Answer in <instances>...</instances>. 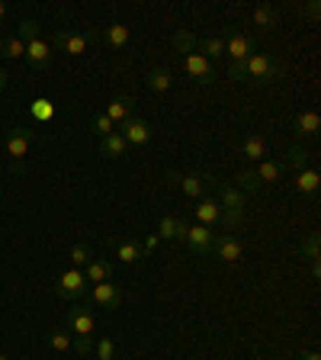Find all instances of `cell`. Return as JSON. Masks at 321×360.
<instances>
[{
    "label": "cell",
    "instance_id": "6da1fadb",
    "mask_svg": "<svg viewBox=\"0 0 321 360\" xmlns=\"http://www.w3.org/2000/svg\"><path fill=\"white\" fill-rule=\"evenodd\" d=\"M93 328H97V319H93V312L90 309H84V306H74V309H68V331L74 335V351L81 354V357H87V354L93 351Z\"/></svg>",
    "mask_w": 321,
    "mask_h": 360
},
{
    "label": "cell",
    "instance_id": "7a4b0ae2",
    "mask_svg": "<svg viewBox=\"0 0 321 360\" xmlns=\"http://www.w3.org/2000/svg\"><path fill=\"white\" fill-rule=\"evenodd\" d=\"M36 138V129L32 126H16V129L7 132V154H10V177H23L26 174V154H29V145Z\"/></svg>",
    "mask_w": 321,
    "mask_h": 360
},
{
    "label": "cell",
    "instance_id": "3957f363",
    "mask_svg": "<svg viewBox=\"0 0 321 360\" xmlns=\"http://www.w3.org/2000/svg\"><path fill=\"white\" fill-rule=\"evenodd\" d=\"M245 65V77L247 81H257V84H273V81H280L283 77V65L276 62L273 55H267V52H257V55H251L247 62H241Z\"/></svg>",
    "mask_w": 321,
    "mask_h": 360
},
{
    "label": "cell",
    "instance_id": "277c9868",
    "mask_svg": "<svg viewBox=\"0 0 321 360\" xmlns=\"http://www.w3.org/2000/svg\"><path fill=\"white\" fill-rule=\"evenodd\" d=\"M219 213L225 215V229H238L245 219V193H238L231 184L219 187Z\"/></svg>",
    "mask_w": 321,
    "mask_h": 360
},
{
    "label": "cell",
    "instance_id": "5b68a950",
    "mask_svg": "<svg viewBox=\"0 0 321 360\" xmlns=\"http://www.w3.org/2000/svg\"><path fill=\"white\" fill-rule=\"evenodd\" d=\"M168 180L170 184H180V190L190 199H206V193L215 187L212 174H177V171H168Z\"/></svg>",
    "mask_w": 321,
    "mask_h": 360
},
{
    "label": "cell",
    "instance_id": "8992f818",
    "mask_svg": "<svg viewBox=\"0 0 321 360\" xmlns=\"http://www.w3.org/2000/svg\"><path fill=\"white\" fill-rule=\"evenodd\" d=\"M55 293H58L64 302H74V299L87 296V276H84V270H77V267L64 270V274L55 280Z\"/></svg>",
    "mask_w": 321,
    "mask_h": 360
},
{
    "label": "cell",
    "instance_id": "52a82bcc",
    "mask_svg": "<svg viewBox=\"0 0 321 360\" xmlns=\"http://www.w3.org/2000/svg\"><path fill=\"white\" fill-rule=\"evenodd\" d=\"M212 254H215V261L235 264V261H241V254H245V245H241V241H238L231 232H215V238H212Z\"/></svg>",
    "mask_w": 321,
    "mask_h": 360
},
{
    "label": "cell",
    "instance_id": "ba28073f",
    "mask_svg": "<svg viewBox=\"0 0 321 360\" xmlns=\"http://www.w3.org/2000/svg\"><path fill=\"white\" fill-rule=\"evenodd\" d=\"M212 238H215V232L209 229V225H186V235H184V241H186V248H190L193 254H199V258H206V254H212Z\"/></svg>",
    "mask_w": 321,
    "mask_h": 360
},
{
    "label": "cell",
    "instance_id": "9c48e42d",
    "mask_svg": "<svg viewBox=\"0 0 321 360\" xmlns=\"http://www.w3.org/2000/svg\"><path fill=\"white\" fill-rule=\"evenodd\" d=\"M87 296H90L93 306H103V309H119L123 306V290L116 284H93L90 290H87Z\"/></svg>",
    "mask_w": 321,
    "mask_h": 360
},
{
    "label": "cell",
    "instance_id": "30bf717a",
    "mask_svg": "<svg viewBox=\"0 0 321 360\" xmlns=\"http://www.w3.org/2000/svg\"><path fill=\"white\" fill-rule=\"evenodd\" d=\"M119 135L125 138V145L129 148H142L151 142V126L145 123V119H138V116H132V119H125L123 123V132Z\"/></svg>",
    "mask_w": 321,
    "mask_h": 360
},
{
    "label": "cell",
    "instance_id": "8fae6325",
    "mask_svg": "<svg viewBox=\"0 0 321 360\" xmlns=\"http://www.w3.org/2000/svg\"><path fill=\"white\" fill-rule=\"evenodd\" d=\"M254 52H257V39L245 36V32H235V36L225 42V55L231 58V65H235V62H247Z\"/></svg>",
    "mask_w": 321,
    "mask_h": 360
},
{
    "label": "cell",
    "instance_id": "7c38bea8",
    "mask_svg": "<svg viewBox=\"0 0 321 360\" xmlns=\"http://www.w3.org/2000/svg\"><path fill=\"white\" fill-rule=\"evenodd\" d=\"M184 68H186V74L190 77H196L203 87H209L215 81V68H212V62H206L203 55H196V52H190V55H184Z\"/></svg>",
    "mask_w": 321,
    "mask_h": 360
},
{
    "label": "cell",
    "instance_id": "4fadbf2b",
    "mask_svg": "<svg viewBox=\"0 0 321 360\" xmlns=\"http://www.w3.org/2000/svg\"><path fill=\"white\" fill-rule=\"evenodd\" d=\"M55 48L64 55H84L87 48H90V39L81 36V32H71V29H58L55 32Z\"/></svg>",
    "mask_w": 321,
    "mask_h": 360
},
{
    "label": "cell",
    "instance_id": "5bb4252c",
    "mask_svg": "<svg viewBox=\"0 0 321 360\" xmlns=\"http://www.w3.org/2000/svg\"><path fill=\"white\" fill-rule=\"evenodd\" d=\"M52 58H55V52H52V46H48L46 39H36V42L26 46V65H29L32 71H48Z\"/></svg>",
    "mask_w": 321,
    "mask_h": 360
},
{
    "label": "cell",
    "instance_id": "9a60e30c",
    "mask_svg": "<svg viewBox=\"0 0 321 360\" xmlns=\"http://www.w3.org/2000/svg\"><path fill=\"white\" fill-rule=\"evenodd\" d=\"M321 129V116L315 113V109H302V113L292 119V132H296L299 138H315Z\"/></svg>",
    "mask_w": 321,
    "mask_h": 360
},
{
    "label": "cell",
    "instance_id": "2e32d148",
    "mask_svg": "<svg viewBox=\"0 0 321 360\" xmlns=\"http://www.w3.org/2000/svg\"><path fill=\"white\" fill-rule=\"evenodd\" d=\"M109 248L116 251V258L123 264H138L142 261V248L135 238H109Z\"/></svg>",
    "mask_w": 321,
    "mask_h": 360
},
{
    "label": "cell",
    "instance_id": "e0dca14e",
    "mask_svg": "<svg viewBox=\"0 0 321 360\" xmlns=\"http://www.w3.org/2000/svg\"><path fill=\"white\" fill-rule=\"evenodd\" d=\"M103 113H107L116 126H123L125 119H132V113H135V100H132V97H113L107 103V109H103Z\"/></svg>",
    "mask_w": 321,
    "mask_h": 360
},
{
    "label": "cell",
    "instance_id": "ac0fdd59",
    "mask_svg": "<svg viewBox=\"0 0 321 360\" xmlns=\"http://www.w3.org/2000/svg\"><path fill=\"white\" fill-rule=\"evenodd\" d=\"M186 235V222L184 219H177V215H164L158 225V238L160 241H184Z\"/></svg>",
    "mask_w": 321,
    "mask_h": 360
},
{
    "label": "cell",
    "instance_id": "d6986e66",
    "mask_svg": "<svg viewBox=\"0 0 321 360\" xmlns=\"http://www.w3.org/2000/svg\"><path fill=\"white\" fill-rule=\"evenodd\" d=\"M318 187H321V177H318V171L315 168H306V171H299L296 174V193L299 196L312 199L315 193H318Z\"/></svg>",
    "mask_w": 321,
    "mask_h": 360
},
{
    "label": "cell",
    "instance_id": "ffe728a7",
    "mask_svg": "<svg viewBox=\"0 0 321 360\" xmlns=\"http://www.w3.org/2000/svg\"><path fill=\"white\" fill-rule=\"evenodd\" d=\"M113 274H116V264L113 261H97V258H93L84 270L87 284H107V280H113Z\"/></svg>",
    "mask_w": 321,
    "mask_h": 360
},
{
    "label": "cell",
    "instance_id": "44dd1931",
    "mask_svg": "<svg viewBox=\"0 0 321 360\" xmlns=\"http://www.w3.org/2000/svg\"><path fill=\"white\" fill-rule=\"evenodd\" d=\"M241 158L245 161H264L267 158V142L260 135H245V142H241Z\"/></svg>",
    "mask_w": 321,
    "mask_h": 360
},
{
    "label": "cell",
    "instance_id": "7402d4cb",
    "mask_svg": "<svg viewBox=\"0 0 321 360\" xmlns=\"http://www.w3.org/2000/svg\"><path fill=\"white\" fill-rule=\"evenodd\" d=\"M193 215H196L199 225H209V229L222 219V213H219V203H215V199H199V206H193Z\"/></svg>",
    "mask_w": 321,
    "mask_h": 360
},
{
    "label": "cell",
    "instance_id": "603a6c76",
    "mask_svg": "<svg viewBox=\"0 0 321 360\" xmlns=\"http://www.w3.org/2000/svg\"><path fill=\"white\" fill-rule=\"evenodd\" d=\"M125 152H129V145H125V138L119 135V132H113V135H107V138H100V154L103 158H125Z\"/></svg>",
    "mask_w": 321,
    "mask_h": 360
},
{
    "label": "cell",
    "instance_id": "cb8c5ba5",
    "mask_svg": "<svg viewBox=\"0 0 321 360\" xmlns=\"http://www.w3.org/2000/svg\"><path fill=\"white\" fill-rule=\"evenodd\" d=\"M254 26H257V29H264V32H270V29H276V26H280V16H276V10L270 7V4H260V7L254 10Z\"/></svg>",
    "mask_w": 321,
    "mask_h": 360
},
{
    "label": "cell",
    "instance_id": "d4e9b609",
    "mask_svg": "<svg viewBox=\"0 0 321 360\" xmlns=\"http://www.w3.org/2000/svg\"><path fill=\"white\" fill-rule=\"evenodd\" d=\"M196 55H203V58H222L225 55V42L222 39H196Z\"/></svg>",
    "mask_w": 321,
    "mask_h": 360
},
{
    "label": "cell",
    "instance_id": "484cf974",
    "mask_svg": "<svg viewBox=\"0 0 321 360\" xmlns=\"http://www.w3.org/2000/svg\"><path fill=\"white\" fill-rule=\"evenodd\" d=\"M170 84H174V74H170L168 68H154V71H148V91L164 93Z\"/></svg>",
    "mask_w": 321,
    "mask_h": 360
},
{
    "label": "cell",
    "instance_id": "4316f807",
    "mask_svg": "<svg viewBox=\"0 0 321 360\" xmlns=\"http://www.w3.org/2000/svg\"><path fill=\"white\" fill-rule=\"evenodd\" d=\"M129 39H132V32H129V26L125 23H113L107 29V46L109 48H125L129 46Z\"/></svg>",
    "mask_w": 321,
    "mask_h": 360
},
{
    "label": "cell",
    "instance_id": "83f0119b",
    "mask_svg": "<svg viewBox=\"0 0 321 360\" xmlns=\"http://www.w3.org/2000/svg\"><path fill=\"white\" fill-rule=\"evenodd\" d=\"M283 171H286L283 161H270V158H264V161H260V168L254 171V174H257V180L264 184V180H280V177H283Z\"/></svg>",
    "mask_w": 321,
    "mask_h": 360
},
{
    "label": "cell",
    "instance_id": "f1b7e54d",
    "mask_svg": "<svg viewBox=\"0 0 321 360\" xmlns=\"http://www.w3.org/2000/svg\"><path fill=\"white\" fill-rule=\"evenodd\" d=\"M29 116L36 119V123H48L55 116V107H52V100H46V97H36L29 103Z\"/></svg>",
    "mask_w": 321,
    "mask_h": 360
},
{
    "label": "cell",
    "instance_id": "f546056e",
    "mask_svg": "<svg viewBox=\"0 0 321 360\" xmlns=\"http://www.w3.org/2000/svg\"><path fill=\"white\" fill-rule=\"evenodd\" d=\"M283 164H289V168H296V171H306L308 164H312V154H308L306 148H302V145L296 142V145H292L289 152H286V161H283Z\"/></svg>",
    "mask_w": 321,
    "mask_h": 360
},
{
    "label": "cell",
    "instance_id": "4dcf8cb0",
    "mask_svg": "<svg viewBox=\"0 0 321 360\" xmlns=\"http://www.w3.org/2000/svg\"><path fill=\"white\" fill-rule=\"evenodd\" d=\"M235 187L238 193H257L260 190V180H257V174H254V171H238L235 174Z\"/></svg>",
    "mask_w": 321,
    "mask_h": 360
},
{
    "label": "cell",
    "instance_id": "1f68e13d",
    "mask_svg": "<svg viewBox=\"0 0 321 360\" xmlns=\"http://www.w3.org/2000/svg\"><path fill=\"white\" fill-rule=\"evenodd\" d=\"M0 58H26V46L16 36L0 39Z\"/></svg>",
    "mask_w": 321,
    "mask_h": 360
},
{
    "label": "cell",
    "instance_id": "d6a6232c",
    "mask_svg": "<svg viewBox=\"0 0 321 360\" xmlns=\"http://www.w3.org/2000/svg\"><path fill=\"white\" fill-rule=\"evenodd\" d=\"M90 132L93 135H100V138H107V135H113L116 132V123L109 119L107 113H93L90 116Z\"/></svg>",
    "mask_w": 321,
    "mask_h": 360
},
{
    "label": "cell",
    "instance_id": "836d02e7",
    "mask_svg": "<svg viewBox=\"0 0 321 360\" xmlns=\"http://www.w3.org/2000/svg\"><path fill=\"white\" fill-rule=\"evenodd\" d=\"M48 345H52V351H58V354H64V351H71V331L68 328H55V331H48Z\"/></svg>",
    "mask_w": 321,
    "mask_h": 360
},
{
    "label": "cell",
    "instance_id": "e575fe53",
    "mask_svg": "<svg viewBox=\"0 0 321 360\" xmlns=\"http://www.w3.org/2000/svg\"><path fill=\"white\" fill-rule=\"evenodd\" d=\"M174 48L177 52H184V55H190V52H196V36L193 32H186V29H180V32H174Z\"/></svg>",
    "mask_w": 321,
    "mask_h": 360
},
{
    "label": "cell",
    "instance_id": "d590c367",
    "mask_svg": "<svg viewBox=\"0 0 321 360\" xmlns=\"http://www.w3.org/2000/svg\"><path fill=\"white\" fill-rule=\"evenodd\" d=\"M318 251H321V235H318V232H312V235L299 245V254H302V258H308V261H318Z\"/></svg>",
    "mask_w": 321,
    "mask_h": 360
},
{
    "label": "cell",
    "instance_id": "8d00e7d4",
    "mask_svg": "<svg viewBox=\"0 0 321 360\" xmlns=\"http://www.w3.org/2000/svg\"><path fill=\"white\" fill-rule=\"evenodd\" d=\"M93 258H97V254H93L87 245H74V248H71V267H77V270L87 267Z\"/></svg>",
    "mask_w": 321,
    "mask_h": 360
},
{
    "label": "cell",
    "instance_id": "74e56055",
    "mask_svg": "<svg viewBox=\"0 0 321 360\" xmlns=\"http://www.w3.org/2000/svg\"><path fill=\"white\" fill-rule=\"evenodd\" d=\"M39 23L36 20H23V23H20V32H16V39H20V42H23V46H29V42H36V39H42L39 36Z\"/></svg>",
    "mask_w": 321,
    "mask_h": 360
},
{
    "label": "cell",
    "instance_id": "f35d334b",
    "mask_svg": "<svg viewBox=\"0 0 321 360\" xmlns=\"http://www.w3.org/2000/svg\"><path fill=\"white\" fill-rule=\"evenodd\" d=\"M116 357V341L113 338H100L97 341V360H113Z\"/></svg>",
    "mask_w": 321,
    "mask_h": 360
},
{
    "label": "cell",
    "instance_id": "ab89813d",
    "mask_svg": "<svg viewBox=\"0 0 321 360\" xmlns=\"http://www.w3.org/2000/svg\"><path fill=\"white\" fill-rule=\"evenodd\" d=\"M158 245H160V238H158V235L142 238V241H138V248H142V258H151V254L158 251Z\"/></svg>",
    "mask_w": 321,
    "mask_h": 360
},
{
    "label": "cell",
    "instance_id": "60d3db41",
    "mask_svg": "<svg viewBox=\"0 0 321 360\" xmlns=\"http://www.w3.org/2000/svg\"><path fill=\"white\" fill-rule=\"evenodd\" d=\"M308 20H318V13H321V7H318V0H312V4H308Z\"/></svg>",
    "mask_w": 321,
    "mask_h": 360
},
{
    "label": "cell",
    "instance_id": "b9f144b4",
    "mask_svg": "<svg viewBox=\"0 0 321 360\" xmlns=\"http://www.w3.org/2000/svg\"><path fill=\"white\" fill-rule=\"evenodd\" d=\"M296 360H321V354L318 351H308V354H299Z\"/></svg>",
    "mask_w": 321,
    "mask_h": 360
},
{
    "label": "cell",
    "instance_id": "7bdbcfd3",
    "mask_svg": "<svg viewBox=\"0 0 321 360\" xmlns=\"http://www.w3.org/2000/svg\"><path fill=\"white\" fill-rule=\"evenodd\" d=\"M312 276H315V280L321 276V264H318V261H312Z\"/></svg>",
    "mask_w": 321,
    "mask_h": 360
},
{
    "label": "cell",
    "instance_id": "ee69618b",
    "mask_svg": "<svg viewBox=\"0 0 321 360\" xmlns=\"http://www.w3.org/2000/svg\"><path fill=\"white\" fill-rule=\"evenodd\" d=\"M4 87H7V71L0 68V91H4Z\"/></svg>",
    "mask_w": 321,
    "mask_h": 360
},
{
    "label": "cell",
    "instance_id": "f6af8a7d",
    "mask_svg": "<svg viewBox=\"0 0 321 360\" xmlns=\"http://www.w3.org/2000/svg\"><path fill=\"white\" fill-rule=\"evenodd\" d=\"M4 16H7V4H4V0H0V20H4Z\"/></svg>",
    "mask_w": 321,
    "mask_h": 360
},
{
    "label": "cell",
    "instance_id": "bcb514c9",
    "mask_svg": "<svg viewBox=\"0 0 321 360\" xmlns=\"http://www.w3.org/2000/svg\"><path fill=\"white\" fill-rule=\"evenodd\" d=\"M0 360H10V357H4V354H0Z\"/></svg>",
    "mask_w": 321,
    "mask_h": 360
}]
</instances>
